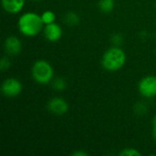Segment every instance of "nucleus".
I'll return each instance as SVG.
<instances>
[{
  "label": "nucleus",
  "instance_id": "nucleus-10",
  "mask_svg": "<svg viewBox=\"0 0 156 156\" xmlns=\"http://www.w3.org/2000/svg\"><path fill=\"white\" fill-rule=\"evenodd\" d=\"M99 8L103 13H111L114 6H115V1L114 0H100L98 3Z\"/></svg>",
  "mask_w": 156,
  "mask_h": 156
},
{
  "label": "nucleus",
  "instance_id": "nucleus-18",
  "mask_svg": "<svg viewBox=\"0 0 156 156\" xmlns=\"http://www.w3.org/2000/svg\"><path fill=\"white\" fill-rule=\"evenodd\" d=\"M87 154H88L87 153L82 152V151H77V152L72 153V155H75V156H86Z\"/></svg>",
  "mask_w": 156,
  "mask_h": 156
},
{
  "label": "nucleus",
  "instance_id": "nucleus-6",
  "mask_svg": "<svg viewBox=\"0 0 156 156\" xmlns=\"http://www.w3.org/2000/svg\"><path fill=\"white\" fill-rule=\"evenodd\" d=\"M47 108L52 114L60 116L68 112L69 103L62 98L54 97L48 101L47 104Z\"/></svg>",
  "mask_w": 156,
  "mask_h": 156
},
{
  "label": "nucleus",
  "instance_id": "nucleus-3",
  "mask_svg": "<svg viewBox=\"0 0 156 156\" xmlns=\"http://www.w3.org/2000/svg\"><path fill=\"white\" fill-rule=\"evenodd\" d=\"M32 78L38 84H48L54 77V69L51 64L44 59L37 60L31 69Z\"/></svg>",
  "mask_w": 156,
  "mask_h": 156
},
{
  "label": "nucleus",
  "instance_id": "nucleus-2",
  "mask_svg": "<svg viewBox=\"0 0 156 156\" xmlns=\"http://www.w3.org/2000/svg\"><path fill=\"white\" fill-rule=\"evenodd\" d=\"M126 62V54L120 47H112L107 49L102 58L101 65L108 71H117L121 69Z\"/></svg>",
  "mask_w": 156,
  "mask_h": 156
},
{
  "label": "nucleus",
  "instance_id": "nucleus-4",
  "mask_svg": "<svg viewBox=\"0 0 156 156\" xmlns=\"http://www.w3.org/2000/svg\"><path fill=\"white\" fill-rule=\"evenodd\" d=\"M22 83L20 80L15 78H9L3 81L1 86V91L5 97H16L22 92Z\"/></svg>",
  "mask_w": 156,
  "mask_h": 156
},
{
  "label": "nucleus",
  "instance_id": "nucleus-12",
  "mask_svg": "<svg viewBox=\"0 0 156 156\" xmlns=\"http://www.w3.org/2000/svg\"><path fill=\"white\" fill-rule=\"evenodd\" d=\"M40 16H41V18H42V21H43L44 25L54 23L55 20H56V15L51 10H46Z\"/></svg>",
  "mask_w": 156,
  "mask_h": 156
},
{
  "label": "nucleus",
  "instance_id": "nucleus-7",
  "mask_svg": "<svg viewBox=\"0 0 156 156\" xmlns=\"http://www.w3.org/2000/svg\"><path fill=\"white\" fill-rule=\"evenodd\" d=\"M44 36L49 42L58 41L62 37V28L57 23H51L45 25L44 28Z\"/></svg>",
  "mask_w": 156,
  "mask_h": 156
},
{
  "label": "nucleus",
  "instance_id": "nucleus-14",
  "mask_svg": "<svg viewBox=\"0 0 156 156\" xmlns=\"http://www.w3.org/2000/svg\"><path fill=\"white\" fill-rule=\"evenodd\" d=\"M120 155L121 156H140L142 155V154L134 149V148H126V149H123L121 153H120Z\"/></svg>",
  "mask_w": 156,
  "mask_h": 156
},
{
  "label": "nucleus",
  "instance_id": "nucleus-5",
  "mask_svg": "<svg viewBox=\"0 0 156 156\" xmlns=\"http://www.w3.org/2000/svg\"><path fill=\"white\" fill-rule=\"evenodd\" d=\"M138 90L142 96L153 98L156 96V76H146L143 78L139 84Z\"/></svg>",
  "mask_w": 156,
  "mask_h": 156
},
{
  "label": "nucleus",
  "instance_id": "nucleus-16",
  "mask_svg": "<svg viewBox=\"0 0 156 156\" xmlns=\"http://www.w3.org/2000/svg\"><path fill=\"white\" fill-rule=\"evenodd\" d=\"M0 67H1V69H2L3 71L9 69V67H10V61H9V59H8L7 57H4V58L1 59Z\"/></svg>",
  "mask_w": 156,
  "mask_h": 156
},
{
  "label": "nucleus",
  "instance_id": "nucleus-8",
  "mask_svg": "<svg viewBox=\"0 0 156 156\" xmlns=\"http://www.w3.org/2000/svg\"><path fill=\"white\" fill-rule=\"evenodd\" d=\"M4 48L6 54L11 56H16L22 50V42L17 37L10 36L5 38L4 43Z\"/></svg>",
  "mask_w": 156,
  "mask_h": 156
},
{
  "label": "nucleus",
  "instance_id": "nucleus-1",
  "mask_svg": "<svg viewBox=\"0 0 156 156\" xmlns=\"http://www.w3.org/2000/svg\"><path fill=\"white\" fill-rule=\"evenodd\" d=\"M19 32L26 37L38 35L44 27L41 16L34 12H27L21 15L17 21Z\"/></svg>",
  "mask_w": 156,
  "mask_h": 156
},
{
  "label": "nucleus",
  "instance_id": "nucleus-11",
  "mask_svg": "<svg viewBox=\"0 0 156 156\" xmlns=\"http://www.w3.org/2000/svg\"><path fill=\"white\" fill-rule=\"evenodd\" d=\"M64 20H65V23L68 26H70V27L77 26L80 23V16L76 13H74V12H68L66 14V16H65Z\"/></svg>",
  "mask_w": 156,
  "mask_h": 156
},
{
  "label": "nucleus",
  "instance_id": "nucleus-9",
  "mask_svg": "<svg viewBox=\"0 0 156 156\" xmlns=\"http://www.w3.org/2000/svg\"><path fill=\"white\" fill-rule=\"evenodd\" d=\"M2 5L5 12L17 14L24 8L25 0H2Z\"/></svg>",
  "mask_w": 156,
  "mask_h": 156
},
{
  "label": "nucleus",
  "instance_id": "nucleus-15",
  "mask_svg": "<svg viewBox=\"0 0 156 156\" xmlns=\"http://www.w3.org/2000/svg\"><path fill=\"white\" fill-rule=\"evenodd\" d=\"M112 42L114 46L116 47H119L122 44L123 42V37L121 34H114L112 37Z\"/></svg>",
  "mask_w": 156,
  "mask_h": 156
},
{
  "label": "nucleus",
  "instance_id": "nucleus-17",
  "mask_svg": "<svg viewBox=\"0 0 156 156\" xmlns=\"http://www.w3.org/2000/svg\"><path fill=\"white\" fill-rule=\"evenodd\" d=\"M153 135L156 141V117H154L153 121Z\"/></svg>",
  "mask_w": 156,
  "mask_h": 156
},
{
  "label": "nucleus",
  "instance_id": "nucleus-19",
  "mask_svg": "<svg viewBox=\"0 0 156 156\" xmlns=\"http://www.w3.org/2000/svg\"><path fill=\"white\" fill-rule=\"evenodd\" d=\"M32 1H41V0H32Z\"/></svg>",
  "mask_w": 156,
  "mask_h": 156
},
{
  "label": "nucleus",
  "instance_id": "nucleus-13",
  "mask_svg": "<svg viewBox=\"0 0 156 156\" xmlns=\"http://www.w3.org/2000/svg\"><path fill=\"white\" fill-rule=\"evenodd\" d=\"M52 86L53 88L58 90V91H62L67 88V83L66 80L62 78H57L53 80L52 82Z\"/></svg>",
  "mask_w": 156,
  "mask_h": 156
}]
</instances>
